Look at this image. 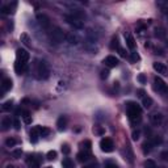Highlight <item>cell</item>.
Segmentation results:
<instances>
[{"label": "cell", "instance_id": "18", "mask_svg": "<svg viewBox=\"0 0 168 168\" xmlns=\"http://www.w3.org/2000/svg\"><path fill=\"white\" fill-rule=\"evenodd\" d=\"M38 138H39L38 129H37V127H33V129L30 130V142H32V143H37V142H38Z\"/></svg>", "mask_w": 168, "mask_h": 168}, {"label": "cell", "instance_id": "22", "mask_svg": "<svg viewBox=\"0 0 168 168\" xmlns=\"http://www.w3.org/2000/svg\"><path fill=\"white\" fill-rule=\"evenodd\" d=\"M62 167L63 168H75V164H74V162L70 158H64V159L62 160Z\"/></svg>", "mask_w": 168, "mask_h": 168}, {"label": "cell", "instance_id": "28", "mask_svg": "<svg viewBox=\"0 0 168 168\" xmlns=\"http://www.w3.org/2000/svg\"><path fill=\"white\" fill-rule=\"evenodd\" d=\"M12 108H13V101H12V100H8V101H5L4 104H3L1 109L4 110V112H9Z\"/></svg>", "mask_w": 168, "mask_h": 168}, {"label": "cell", "instance_id": "33", "mask_svg": "<svg viewBox=\"0 0 168 168\" xmlns=\"http://www.w3.org/2000/svg\"><path fill=\"white\" fill-rule=\"evenodd\" d=\"M46 158H47V160H54L55 158H57V151H54V150L49 151L46 154Z\"/></svg>", "mask_w": 168, "mask_h": 168}, {"label": "cell", "instance_id": "29", "mask_svg": "<svg viewBox=\"0 0 168 168\" xmlns=\"http://www.w3.org/2000/svg\"><path fill=\"white\" fill-rule=\"evenodd\" d=\"M17 144V141L15 138H7L5 139V146L7 147H15Z\"/></svg>", "mask_w": 168, "mask_h": 168}, {"label": "cell", "instance_id": "14", "mask_svg": "<svg viewBox=\"0 0 168 168\" xmlns=\"http://www.w3.org/2000/svg\"><path fill=\"white\" fill-rule=\"evenodd\" d=\"M150 120H151L152 125L158 126V125H160V123H162V121H163V116L160 114V113H154V114L150 116Z\"/></svg>", "mask_w": 168, "mask_h": 168}, {"label": "cell", "instance_id": "34", "mask_svg": "<svg viewBox=\"0 0 168 168\" xmlns=\"http://www.w3.org/2000/svg\"><path fill=\"white\" fill-rule=\"evenodd\" d=\"M155 36L159 37V38H163V37L165 36L164 29H162V28H156V30H155Z\"/></svg>", "mask_w": 168, "mask_h": 168}, {"label": "cell", "instance_id": "39", "mask_svg": "<svg viewBox=\"0 0 168 168\" xmlns=\"http://www.w3.org/2000/svg\"><path fill=\"white\" fill-rule=\"evenodd\" d=\"M108 76H109V70H102L101 72H100V78L101 79H108Z\"/></svg>", "mask_w": 168, "mask_h": 168}, {"label": "cell", "instance_id": "7", "mask_svg": "<svg viewBox=\"0 0 168 168\" xmlns=\"http://www.w3.org/2000/svg\"><path fill=\"white\" fill-rule=\"evenodd\" d=\"M26 70H28V63L22 62V60H16V63H15V71H16V74H18V75H21V74H25Z\"/></svg>", "mask_w": 168, "mask_h": 168}, {"label": "cell", "instance_id": "47", "mask_svg": "<svg viewBox=\"0 0 168 168\" xmlns=\"http://www.w3.org/2000/svg\"><path fill=\"white\" fill-rule=\"evenodd\" d=\"M105 168H118V167L116 164H113V163H109V164H106V167H105Z\"/></svg>", "mask_w": 168, "mask_h": 168}, {"label": "cell", "instance_id": "37", "mask_svg": "<svg viewBox=\"0 0 168 168\" xmlns=\"http://www.w3.org/2000/svg\"><path fill=\"white\" fill-rule=\"evenodd\" d=\"M138 81L141 84H146V81H147L146 75H144V74H139V75H138Z\"/></svg>", "mask_w": 168, "mask_h": 168}, {"label": "cell", "instance_id": "9", "mask_svg": "<svg viewBox=\"0 0 168 168\" xmlns=\"http://www.w3.org/2000/svg\"><path fill=\"white\" fill-rule=\"evenodd\" d=\"M104 64L108 68L117 67V66H118V59L114 57V55H108V57L104 59Z\"/></svg>", "mask_w": 168, "mask_h": 168}, {"label": "cell", "instance_id": "31", "mask_svg": "<svg viewBox=\"0 0 168 168\" xmlns=\"http://www.w3.org/2000/svg\"><path fill=\"white\" fill-rule=\"evenodd\" d=\"M21 155H22V150L21 148H16L12 151V156L15 158V159H20Z\"/></svg>", "mask_w": 168, "mask_h": 168}, {"label": "cell", "instance_id": "24", "mask_svg": "<svg viewBox=\"0 0 168 168\" xmlns=\"http://www.w3.org/2000/svg\"><path fill=\"white\" fill-rule=\"evenodd\" d=\"M71 15H72L74 17L79 18V20H83V18L85 17V12H84V10H80V9H74Z\"/></svg>", "mask_w": 168, "mask_h": 168}, {"label": "cell", "instance_id": "26", "mask_svg": "<svg viewBox=\"0 0 168 168\" xmlns=\"http://www.w3.org/2000/svg\"><path fill=\"white\" fill-rule=\"evenodd\" d=\"M38 129V133H39V136H46L50 134V129L49 127H45V126H37Z\"/></svg>", "mask_w": 168, "mask_h": 168}, {"label": "cell", "instance_id": "41", "mask_svg": "<svg viewBox=\"0 0 168 168\" xmlns=\"http://www.w3.org/2000/svg\"><path fill=\"white\" fill-rule=\"evenodd\" d=\"M131 60H133V62L139 60V54L136 51H131Z\"/></svg>", "mask_w": 168, "mask_h": 168}, {"label": "cell", "instance_id": "51", "mask_svg": "<svg viewBox=\"0 0 168 168\" xmlns=\"http://www.w3.org/2000/svg\"><path fill=\"white\" fill-rule=\"evenodd\" d=\"M47 168H52V167H47Z\"/></svg>", "mask_w": 168, "mask_h": 168}, {"label": "cell", "instance_id": "40", "mask_svg": "<svg viewBox=\"0 0 168 168\" xmlns=\"http://www.w3.org/2000/svg\"><path fill=\"white\" fill-rule=\"evenodd\" d=\"M151 143L154 144V146L160 144V143H162V138H160V136H154V138H152V141H151Z\"/></svg>", "mask_w": 168, "mask_h": 168}, {"label": "cell", "instance_id": "30", "mask_svg": "<svg viewBox=\"0 0 168 168\" xmlns=\"http://www.w3.org/2000/svg\"><path fill=\"white\" fill-rule=\"evenodd\" d=\"M66 39H67L71 45H76V43H78V38H76L75 36H72V34H67V36H66Z\"/></svg>", "mask_w": 168, "mask_h": 168}, {"label": "cell", "instance_id": "32", "mask_svg": "<svg viewBox=\"0 0 168 168\" xmlns=\"http://www.w3.org/2000/svg\"><path fill=\"white\" fill-rule=\"evenodd\" d=\"M144 167L146 168H156V163L151 159H147L146 162H144Z\"/></svg>", "mask_w": 168, "mask_h": 168}, {"label": "cell", "instance_id": "11", "mask_svg": "<svg viewBox=\"0 0 168 168\" xmlns=\"http://www.w3.org/2000/svg\"><path fill=\"white\" fill-rule=\"evenodd\" d=\"M154 70L156 71L158 74H160V75H168V68H167V66L164 64V63H160V62H155L154 63Z\"/></svg>", "mask_w": 168, "mask_h": 168}, {"label": "cell", "instance_id": "10", "mask_svg": "<svg viewBox=\"0 0 168 168\" xmlns=\"http://www.w3.org/2000/svg\"><path fill=\"white\" fill-rule=\"evenodd\" d=\"M29 52L25 49H17L16 50V58L17 60H22V62H28L29 60Z\"/></svg>", "mask_w": 168, "mask_h": 168}, {"label": "cell", "instance_id": "5", "mask_svg": "<svg viewBox=\"0 0 168 168\" xmlns=\"http://www.w3.org/2000/svg\"><path fill=\"white\" fill-rule=\"evenodd\" d=\"M100 147L104 152H112L114 150V143L110 138H102L100 142Z\"/></svg>", "mask_w": 168, "mask_h": 168}, {"label": "cell", "instance_id": "50", "mask_svg": "<svg viewBox=\"0 0 168 168\" xmlns=\"http://www.w3.org/2000/svg\"><path fill=\"white\" fill-rule=\"evenodd\" d=\"M167 18H168V12H167Z\"/></svg>", "mask_w": 168, "mask_h": 168}, {"label": "cell", "instance_id": "13", "mask_svg": "<svg viewBox=\"0 0 168 168\" xmlns=\"http://www.w3.org/2000/svg\"><path fill=\"white\" fill-rule=\"evenodd\" d=\"M66 126H67V118H66L64 116H60V117L58 118V121H57L58 131H63L66 129Z\"/></svg>", "mask_w": 168, "mask_h": 168}, {"label": "cell", "instance_id": "1", "mask_svg": "<svg viewBox=\"0 0 168 168\" xmlns=\"http://www.w3.org/2000/svg\"><path fill=\"white\" fill-rule=\"evenodd\" d=\"M126 109H127V116L133 123H138L142 120V108L139 106L136 102L129 101L126 104Z\"/></svg>", "mask_w": 168, "mask_h": 168}, {"label": "cell", "instance_id": "42", "mask_svg": "<svg viewBox=\"0 0 168 168\" xmlns=\"http://www.w3.org/2000/svg\"><path fill=\"white\" fill-rule=\"evenodd\" d=\"M70 151H71V150H70V147H68L67 144H64V146H62V152H63V154H64V155H68V154H70Z\"/></svg>", "mask_w": 168, "mask_h": 168}, {"label": "cell", "instance_id": "35", "mask_svg": "<svg viewBox=\"0 0 168 168\" xmlns=\"http://www.w3.org/2000/svg\"><path fill=\"white\" fill-rule=\"evenodd\" d=\"M110 47H112V49H117V50H118V47H120V43H118V38H117V37H114V38L112 39Z\"/></svg>", "mask_w": 168, "mask_h": 168}, {"label": "cell", "instance_id": "15", "mask_svg": "<svg viewBox=\"0 0 168 168\" xmlns=\"http://www.w3.org/2000/svg\"><path fill=\"white\" fill-rule=\"evenodd\" d=\"M125 41H126V46H127L130 50H133V51H134V47H135V41H134L133 36H131L130 33L125 34Z\"/></svg>", "mask_w": 168, "mask_h": 168}, {"label": "cell", "instance_id": "21", "mask_svg": "<svg viewBox=\"0 0 168 168\" xmlns=\"http://www.w3.org/2000/svg\"><path fill=\"white\" fill-rule=\"evenodd\" d=\"M1 125H3V129H4V130H8V129L10 127V126L13 125V121L10 120V117H4L3 118V121H1Z\"/></svg>", "mask_w": 168, "mask_h": 168}, {"label": "cell", "instance_id": "20", "mask_svg": "<svg viewBox=\"0 0 168 168\" xmlns=\"http://www.w3.org/2000/svg\"><path fill=\"white\" fill-rule=\"evenodd\" d=\"M15 7H16V3H13L12 5H4V7H1V13L3 15H9V13H13L15 12Z\"/></svg>", "mask_w": 168, "mask_h": 168}, {"label": "cell", "instance_id": "25", "mask_svg": "<svg viewBox=\"0 0 168 168\" xmlns=\"http://www.w3.org/2000/svg\"><path fill=\"white\" fill-rule=\"evenodd\" d=\"M142 105H143L146 109L151 108V105H152V99H151V97H148V96H144L143 99H142Z\"/></svg>", "mask_w": 168, "mask_h": 168}, {"label": "cell", "instance_id": "45", "mask_svg": "<svg viewBox=\"0 0 168 168\" xmlns=\"http://www.w3.org/2000/svg\"><path fill=\"white\" fill-rule=\"evenodd\" d=\"M118 52H120L121 57H123V58L126 57V51H125V49H122V47H118Z\"/></svg>", "mask_w": 168, "mask_h": 168}, {"label": "cell", "instance_id": "43", "mask_svg": "<svg viewBox=\"0 0 168 168\" xmlns=\"http://www.w3.org/2000/svg\"><path fill=\"white\" fill-rule=\"evenodd\" d=\"M13 126H15V129L16 130H20V127H21V123H20V121L16 118V120H13Z\"/></svg>", "mask_w": 168, "mask_h": 168}, {"label": "cell", "instance_id": "6", "mask_svg": "<svg viewBox=\"0 0 168 168\" xmlns=\"http://www.w3.org/2000/svg\"><path fill=\"white\" fill-rule=\"evenodd\" d=\"M154 88H155V91L163 92V93H167V92H168L167 84H165L164 81H163L162 79L159 78V76H156V78L154 79Z\"/></svg>", "mask_w": 168, "mask_h": 168}, {"label": "cell", "instance_id": "3", "mask_svg": "<svg viewBox=\"0 0 168 168\" xmlns=\"http://www.w3.org/2000/svg\"><path fill=\"white\" fill-rule=\"evenodd\" d=\"M66 36H67V34H64V32L60 28H55V29H52L51 33H50V41L54 45H59L66 39Z\"/></svg>", "mask_w": 168, "mask_h": 168}, {"label": "cell", "instance_id": "19", "mask_svg": "<svg viewBox=\"0 0 168 168\" xmlns=\"http://www.w3.org/2000/svg\"><path fill=\"white\" fill-rule=\"evenodd\" d=\"M21 117H22L24 122L26 123V125H29V123L32 122V116H30V112L29 110H21Z\"/></svg>", "mask_w": 168, "mask_h": 168}, {"label": "cell", "instance_id": "46", "mask_svg": "<svg viewBox=\"0 0 168 168\" xmlns=\"http://www.w3.org/2000/svg\"><path fill=\"white\" fill-rule=\"evenodd\" d=\"M138 96L142 97V99L144 97V91H143V89H138Z\"/></svg>", "mask_w": 168, "mask_h": 168}, {"label": "cell", "instance_id": "23", "mask_svg": "<svg viewBox=\"0 0 168 168\" xmlns=\"http://www.w3.org/2000/svg\"><path fill=\"white\" fill-rule=\"evenodd\" d=\"M152 146L154 144L151 143V141H146L143 144H142V147H143V154H150L152 150Z\"/></svg>", "mask_w": 168, "mask_h": 168}, {"label": "cell", "instance_id": "27", "mask_svg": "<svg viewBox=\"0 0 168 168\" xmlns=\"http://www.w3.org/2000/svg\"><path fill=\"white\" fill-rule=\"evenodd\" d=\"M20 39H21V42H22L25 46H30V38H29V36L26 33H22L21 34V37H20Z\"/></svg>", "mask_w": 168, "mask_h": 168}, {"label": "cell", "instance_id": "4", "mask_svg": "<svg viewBox=\"0 0 168 168\" xmlns=\"http://www.w3.org/2000/svg\"><path fill=\"white\" fill-rule=\"evenodd\" d=\"M64 20L67 21L71 26H74L75 29H81L84 26L83 21L79 20V18H76V17H74L72 15H64Z\"/></svg>", "mask_w": 168, "mask_h": 168}, {"label": "cell", "instance_id": "49", "mask_svg": "<svg viewBox=\"0 0 168 168\" xmlns=\"http://www.w3.org/2000/svg\"><path fill=\"white\" fill-rule=\"evenodd\" d=\"M7 168H13V167H12V165H8V167H7Z\"/></svg>", "mask_w": 168, "mask_h": 168}, {"label": "cell", "instance_id": "38", "mask_svg": "<svg viewBox=\"0 0 168 168\" xmlns=\"http://www.w3.org/2000/svg\"><path fill=\"white\" fill-rule=\"evenodd\" d=\"M83 146L85 147L87 151H89V150L92 148V142H91V141H88V139H85V141L83 142Z\"/></svg>", "mask_w": 168, "mask_h": 168}, {"label": "cell", "instance_id": "44", "mask_svg": "<svg viewBox=\"0 0 168 168\" xmlns=\"http://www.w3.org/2000/svg\"><path fill=\"white\" fill-rule=\"evenodd\" d=\"M160 156H162L163 160H168V151H163L162 154H160Z\"/></svg>", "mask_w": 168, "mask_h": 168}, {"label": "cell", "instance_id": "12", "mask_svg": "<svg viewBox=\"0 0 168 168\" xmlns=\"http://www.w3.org/2000/svg\"><path fill=\"white\" fill-rule=\"evenodd\" d=\"M10 88H12V79L5 78L4 80L1 81V96L5 93V92L10 91Z\"/></svg>", "mask_w": 168, "mask_h": 168}, {"label": "cell", "instance_id": "16", "mask_svg": "<svg viewBox=\"0 0 168 168\" xmlns=\"http://www.w3.org/2000/svg\"><path fill=\"white\" fill-rule=\"evenodd\" d=\"M76 158H78V160L79 162H81V163H84V162H87V160H89V158H91V154H89V151H80L78 155H76Z\"/></svg>", "mask_w": 168, "mask_h": 168}, {"label": "cell", "instance_id": "36", "mask_svg": "<svg viewBox=\"0 0 168 168\" xmlns=\"http://www.w3.org/2000/svg\"><path fill=\"white\" fill-rule=\"evenodd\" d=\"M139 136H141V131L139 130H134L133 133H131V138H133V141H138Z\"/></svg>", "mask_w": 168, "mask_h": 168}, {"label": "cell", "instance_id": "2", "mask_svg": "<svg viewBox=\"0 0 168 168\" xmlns=\"http://www.w3.org/2000/svg\"><path fill=\"white\" fill-rule=\"evenodd\" d=\"M36 74H37V79H38V80H46L50 75L49 64H47L45 60H41V62L37 64Z\"/></svg>", "mask_w": 168, "mask_h": 168}, {"label": "cell", "instance_id": "48", "mask_svg": "<svg viewBox=\"0 0 168 168\" xmlns=\"http://www.w3.org/2000/svg\"><path fill=\"white\" fill-rule=\"evenodd\" d=\"M83 168H93L92 165H87V167H83Z\"/></svg>", "mask_w": 168, "mask_h": 168}, {"label": "cell", "instance_id": "17", "mask_svg": "<svg viewBox=\"0 0 168 168\" xmlns=\"http://www.w3.org/2000/svg\"><path fill=\"white\" fill-rule=\"evenodd\" d=\"M26 163H28L29 168H39V162L37 160V158H34V156H29Z\"/></svg>", "mask_w": 168, "mask_h": 168}, {"label": "cell", "instance_id": "8", "mask_svg": "<svg viewBox=\"0 0 168 168\" xmlns=\"http://www.w3.org/2000/svg\"><path fill=\"white\" fill-rule=\"evenodd\" d=\"M37 21H38V24L42 28H49L50 26V18L45 13H38L37 15Z\"/></svg>", "mask_w": 168, "mask_h": 168}]
</instances>
